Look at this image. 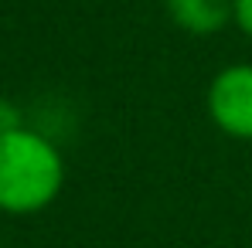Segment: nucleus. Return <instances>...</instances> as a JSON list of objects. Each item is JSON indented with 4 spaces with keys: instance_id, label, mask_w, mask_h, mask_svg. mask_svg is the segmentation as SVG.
Masks as SVG:
<instances>
[{
    "instance_id": "obj_1",
    "label": "nucleus",
    "mask_w": 252,
    "mask_h": 248,
    "mask_svg": "<svg viewBox=\"0 0 252 248\" xmlns=\"http://www.w3.org/2000/svg\"><path fill=\"white\" fill-rule=\"evenodd\" d=\"M65 153L51 133L24 123L0 133V214L31 218L65 191Z\"/></svg>"
},
{
    "instance_id": "obj_5",
    "label": "nucleus",
    "mask_w": 252,
    "mask_h": 248,
    "mask_svg": "<svg viewBox=\"0 0 252 248\" xmlns=\"http://www.w3.org/2000/svg\"><path fill=\"white\" fill-rule=\"evenodd\" d=\"M17 126H24V112L17 109V102H10V99H0V133H7V129H17Z\"/></svg>"
},
{
    "instance_id": "obj_3",
    "label": "nucleus",
    "mask_w": 252,
    "mask_h": 248,
    "mask_svg": "<svg viewBox=\"0 0 252 248\" xmlns=\"http://www.w3.org/2000/svg\"><path fill=\"white\" fill-rule=\"evenodd\" d=\"M170 24L191 38H211L232 24V0H164Z\"/></svg>"
},
{
    "instance_id": "obj_2",
    "label": "nucleus",
    "mask_w": 252,
    "mask_h": 248,
    "mask_svg": "<svg viewBox=\"0 0 252 248\" xmlns=\"http://www.w3.org/2000/svg\"><path fill=\"white\" fill-rule=\"evenodd\" d=\"M208 123L239 143H252V61L221 65L205 88Z\"/></svg>"
},
{
    "instance_id": "obj_4",
    "label": "nucleus",
    "mask_w": 252,
    "mask_h": 248,
    "mask_svg": "<svg viewBox=\"0 0 252 248\" xmlns=\"http://www.w3.org/2000/svg\"><path fill=\"white\" fill-rule=\"evenodd\" d=\"M232 28L252 41V0H232Z\"/></svg>"
}]
</instances>
